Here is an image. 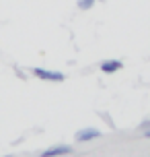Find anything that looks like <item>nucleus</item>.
Wrapping results in <instances>:
<instances>
[{"instance_id":"423d86ee","label":"nucleus","mask_w":150,"mask_h":157,"mask_svg":"<svg viewBox=\"0 0 150 157\" xmlns=\"http://www.w3.org/2000/svg\"><path fill=\"white\" fill-rule=\"evenodd\" d=\"M144 136H146V139H150V128L146 130V132H144Z\"/></svg>"},{"instance_id":"f257e3e1","label":"nucleus","mask_w":150,"mask_h":157,"mask_svg":"<svg viewBox=\"0 0 150 157\" xmlns=\"http://www.w3.org/2000/svg\"><path fill=\"white\" fill-rule=\"evenodd\" d=\"M31 72L35 75V77H39V78H43V81H55V83H62L64 78V72H58V71H45V68H31Z\"/></svg>"},{"instance_id":"20e7f679","label":"nucleus","mask_w":150,"mask_h":157,"mask_svg":"<svg viewBox=\"0 0 150 157\" xmlns=\"http://www.w3.org/2000/svg\"><path fill=\"white\" fill-rule=\"evenodd\" d=\"M123 68V64L119 62V60H105V62L101 64V71L107 72V75H111V72H117Z\"/></svg>"},{"instance_id":"f03ea898","label":"nucleus","mask_w":150,"mask_h":157,"mask_svg":"<svg viewBox=\"0 0 150 157\" xmlns=\"http://www.w3.org/2000/svg\"><path fill=\"white\" fill-rule=\"evenodd\" d=\"M72 153V147L70 145H54L41 153L39 157H60V155H70Z\"/></svg>"},{"instance_id":"7ed1b4c3","label":"nucleus","mask_w":150,"mask_h":157,"mask_svg":"<svg viewBox=\"0 0 150 157\" xmlns=\"http://www.w3.org/2000/svg\"><path fill=\"white\" fill-rule=\"evenodd\" d=\"M101 132L97 128H82L76 132V141H93V139H99Z\"/></svg>"},{"instance_id":"39448f33","label":"nucleus","mask_w":150,"mask_h":157,"mask_svg":"<svg viewBox=\"0 0 150 157\" xmlns=\"http://www.w3.org/2000/svg\"><path fill=\"white\" fill-rule=\"evenodd\" d=\"M97 0H78V8H91Z\"/></svg>"}]
</instances>
